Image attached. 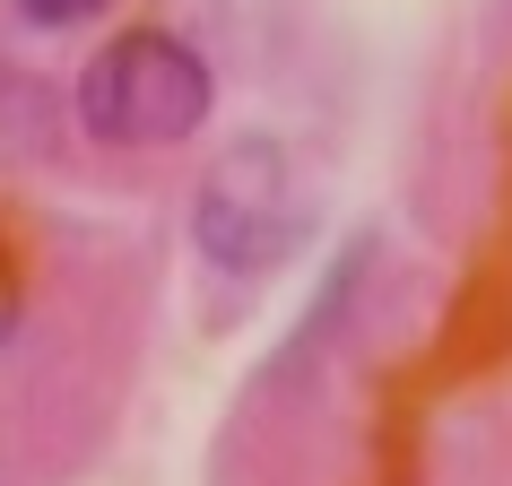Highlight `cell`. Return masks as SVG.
<instances>
[{"mask_svg": "<svg viewBox=\"0 0 512 486\" xmlns=\"http://www.w3.org/2000/svg\"><path fill=\"white\" fill-rule=\"evenodd\" d=\"M18 18H35V27H87V18H105V0H18Z\"/></svg>", "mask_w": 512, "mask_h": 486, "instance_id": "obj_3", "label": "cell"}, {"mask_svg": "<svg viewBox=\"0 0 512 486\" xmlns=\"http://www.w3.org/2000/svg\"><path fill=\"white\" fill-rule=\"evenodd\" d=\"M209 105H217L209 61L165 27L113 35L79 79V122L105 148H174V139H191L209 122Z\"/></svg>", "mask_w": 512, "mask_h": 486, "instance_id": "obj_2", "label": "cell"}, {"mask_svg": "<svg viewBox=\"0 0 512 486\" xmlns=\"http://www.w3.org/2000/svg\"><path fill=\"white\" fill-rule=\"evenodd\" d=\"M313 235V183L287 139H235L191 191V243L209 270L261 278Z\"/></svg>", "mask_w": 512, "mask_h": 486, "instance_id": "obj_1", "label": "cell"}, {"mask_svg": "<svg viewBox=\"0 0 512 486\" xmlns=\"http://www.w3.org/2000/svg\"><path fill=\"white\" fill-rule=\"evenodd\" d=\"M18 304H27V287H18V261H9V243H0V348H9V330H18Z\"/></svg>", "mask_w": 512, "mask_h": 486, "instance_id": "obj_4", "label": "cell"}]
</instances>
